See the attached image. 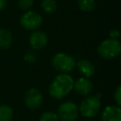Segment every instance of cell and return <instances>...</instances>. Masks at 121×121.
Wrapping results in <instances>:
<instances>
[{
  "label": "cell",
  "mask_w": 121,
  "mask_h": 121,
  "mask_svg": "<svg viewBox=\"0 0 121 121\" xmlns=\"http://www.w3.org/2000/svg\"><path fill=\"white\" fill-rule=\"evenodd\" d=\"M74 79L68 74H60L55 77L49 86V94L56 99L66 96L73 89Z\"/></svg>",
  "instance_id": "6da1fadb"
},
{
  "label": "cell",
  "mask_w": 121,
  "mask_h": 121,
  "mask_svg": "<svg viewBox=\"0 0 121 121\" xmlns=\"http://www.w3.org/2000/svg\"><path fill=\"white\" fill-rule=\"evenodd\" d=\"M121 51V45L118 40L115 39H106L100 43L97 47V53L100 57L107 60H112L116 58Z\"/></svg>",
  "instance_id": "7a4b0ae2"
},
{
  "label": "cell",
  "mask_w": 121,
  "mask_h": 121,
  "mask_svg": "<svg viewBox=\"0 0 121 121\" xmlns=\"http://www.w3.org/2000/svg\"><path fill=\"white\" fill-rule=\"evenodd\" d=\"M51 63L57 71L64 74L73 71L76 66L75 59L65 53H56L51 59Z\"/></svg>",
  "instance_id": "3957f363"
},
{
  "label": "cell",
  "mask_w": 121,
  "mask_h": 121,
  "mask_svg": "<svg viewBox=\"0 0 121 121\" xmlns=\"http://www.w3.org/2000/svg\"><path fill=\"white\" fill-rule=\"evenodd\" d=\"M101 102L98 95H90L83 99L80 103L78 112L79 113L87 118L95 116L100 109Z\"/></svg>",
  "instance_id": "277c9868"
},
{
  "label": "cell",
  "mask_w": 121,
  "mask_h": 121,
  "mask_svg": "<svg viewBox=\"0 0 121 121\" xmlns=\"http://www.w3.org/2000/svg\"><path fill=\"white\" fill-rule=\"evenodd\" d=\"M43 24V17L36 11L28 10L20 17V25L27 30H36Z\"/></svg>",
  "instance_id": "5b68a950"
},
{
  "label": "cell",
  "mask_w": 121,
  "mask_h": 121,
  "mask_svg": "<svg viewBox=\"0 0 121 121\" xmlns=\"http://www.w3.org/2000/svg\"><path fill=\"white\" fill-rule=\"evenodd\" d=\"M57 115L61 121H74L78 115V109L74 102L66 101L59 106Z\"/></svg>",
  "instance_id": "8992f818"
},
{
  "label": "cell",
  "mask_w": 121,
  "mask_h": 121,
  "mask_svg": "<svg viewBox=\"0 0 121 121\" xmlns=\"http://www.w3.org/2000/svg\"><path fill=\"white\" fill-rule=\"evenodd\" d=\"M25 105L29 109H38L43 104V95L37 88H30L25 95Z\"/></svg>",
  "instance_id": "52a82bcc"
},
{
  "label": "cell",
  "mask_w": 121,
  "mask_h": 121,
  "mask_svg": "<svg viewBox=\"0 0 121 121\" xmlns=\"http://www.w3.org/2000/svg\"><path fill=\"white\" fill-rule=\"evenodd\" d=\"M29 44L34 50H40L47 44V36L44 32L35 30L29 36Z\"/></svg>",
  "instance_id": "ba28073f"
},
{
  "label": "cell",
  "mask_w": 121,
  "mask_h": 121,
  "mask_svg": "<svg viewBox=\"0 0 121 121\" xmlns=\"http://www.w3.org/2000/svg\"><path fill=\"white\" fill-rule=\"evenodd\" d=\"M101 121H121V109L119 106H108L101 113Z\"/></svg>",
  "instance_id": "9c48e42d"
},
{
  "label": "cell",
  "mask_w": 121,
  "mask_h": 121,
  "mask_svg": "<svg viewBox=\"0 0 121 121\" xmlns=\"http://www.w3.org/2000/svg\"><path fill=\"white\" fill-rule=\"evenodd\" d=\"M73 89H75V91L81 95H85L91 93L92 89H93V84L92 82L89 80L88 78H79L78 79L76 80V82H74V86Z\"/></svg>",
  "instance_id": "30bf717a"
},
{
  "label": "cell",
  "mask_w": 121,
  "mask_h": 121,
  "mask_svg": "<svg viewBox=\"0 0 121 121\" xmlns=\"http://www.w3.org/2000/svg\"><path fill=\"white\" fill-rule=\"evenodd\" d=\"M78 69L81 75H83L85 78H90L95 75V65L88 60L82 59L78 61L77 63Z\"/></svg>",
  "instance_id": "8fae6325"
},
{
  "label": "cell",
  "mask_w": 121,
  "mask_h": 121,
  "mask_svg": "<svg viewBox=\"0 0 121 121\" xmlns=\"http://www.w3.org/2000/svg\"><path fill=\"white\" fill-rule=\"evenodd\" d=\"M12 44V34L6 28H0V48L8 49Z\"/></svg>",
  "instance_id": "7c38bea8"
},
{
  "label": "cell",
  "mask_w": 121,
  "mask_h": 121,
  "mask_svg": "<svg viewBox=\"0 0 121 121\" xmlns=\"http://www.w3.org/2000/svg\"><path fill=\"white\" fill-rule=\"evenodd\" d=\"M95 0H78V9L85 12H91L95 8Z\"/></svg>",
  "instance_id": "4fadbf2b"
},
{
  "label": "cell",
  "mask_w": 121,
  "mask_h": 121,
  "mask_svg": "<svg viewBox=\"0 0 121 121\" xmlns=\"http://www.w3.org/2000/svg\"><path fill=\"white\" fill-rule=\"evenodd\" d=\"M13 116L12 109L8 105L0 106V121H11Z\"/></svg>",
  "instance_id": "5bb4252c"
},
{
  "label": "cell",
  "mask_w": 121,
  "mask_h": 121,
  "mask_svg": "<svg viewBox=\"0 0 121 121\" xmlns=\"http://www.w3.org/2000/svg\"><path fill=\"white\" fill-rule=\"evenodd\" d=\"M42 9L46 13H53L57 9V3L55 0H42Z\"/></svg>",
  "instance_id": "9a60e30c"
},
{
  "label": "cell",
  "mask_w": 121,
  "mask_h": 121,
  "mask_svg": "<svg viewBox=\"0 0 121 121\" xmlns=\"http://www.w3.org/2000/svg\"><path fill=\"white\" fill-rule=\"evenodd\" d=\"M40 121H60V119L57 113L52 112H46L41 115Z\"/></svg>",
  "instance_id": "2e32d148"
},
{
  "label": "cell",
  "mask_w": 121,
  "mask_h": 121,
  "mask_svg": "<svg viewBox=\"0 0 121 121\" xmlns=\"http://www.w3.org/2000/svg\"><path fill=\"white\" fill-rule=\"evenodd\" d=\"M24 60L27 63H34L37 60V54L34 50H28L24 55Z\"/></svg>",
  "instance_id": "e0dca14e"
},
{
  "label": "cell",
  "mask_w": 121,
  "mask_h": 121,
  "mask_svg": "<svg viewBox=\"0 0 121 121\" xmlns=\"http://www.w3.org/2000/svg\"><path fill=\"white\" fill-rule=\"evenodd\" d=\"M34 0H18V6L23 10H27L33 5Z\"/></svg>",
  "instance_id": "ac0fdd59"
},
{
  "label": "cell",
  "mask_w": 121,
  "mask_h": 121,
  "mask_svg": "<svg viewBox=\"0 0 121 121\" xmlns=\"http://www.w3.org/2000/svg\"><path fill=\"white\" fill-rule=\"evenodd\" d=\"M113 96H114V100H115L117 106H120L121 105V86L120 85L117 86V88L115 89Z\"/></svg>",
  "instance_id": "d6986e66"
},
{
  "label": "cell",
  "mask_w": 121,
  "mask_h": 121,
  "mask_svg": "<svg viewBox=\"0 0 121 121\" xmlns=\"http://www.w3.org/2000/svg\"><path fill=\"white\" fill-rule=\"evenodd\" d=\"M119 35H120V33H119V31H118L117 29H112V30L110 31V38H111V39H115V40H117V39L119 38Z\"/></svg>",
  "instance_id": "ffe728a7"
},
{
  "label": "cell",
  "mask_w": 121,
  "mask_h": 121,
  "mask_svg": "<svg viewBox=\"0 0 121 121\" xmlns=\"http://www.w3.org/2000/svg\"><path fill=\"white\" fill-rule=\"evenodd\" d=\"M6 5H7V0H0V11L6 8Z\"/></svg>",
  "instance_id": "44dd1931"
},
{
  "label": "cell",
  "mask_w": 121,
  "mask_h": 121,
  "mask_svg": "<svg viewBox=\"0 0 121 121\" xmlns=\"http://www.w3.org/2000/svg\"><path fill=\"white\" fill-rule=\"evenodd\" d=\"M90 121H95V120H90Z\"/></svg>",
  "instance_id": "7402d4cb"
}]
</instances>
